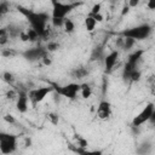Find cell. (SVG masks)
Returning <instances> with one entry per match:
<instances>
[{
	"label": "cell",
	"instance_id": "1",
	"mask_svg": "<svg viewBox=\"0 0 155 155\" xmlns=\"http://www.w3.org/2000/svg\"><path fill=\"white\" fill-rule=\"evenodd\" d=\"M17 10H18V12H21L27 18V21L30 23V27L40 35V38H42V39L47 38L48 30L46 29V23H47L48 18H50L47 13H45V12H35V11L25 8V7L21 6V5L17 6Z\"/></svg>",
	"mask_w": 155,
	"mask_h": 155
},
{
	"label": "cell",
	"instance_id": "2",
	"mask_svg": "<svg viewBox=\"0 0 155 155\" xmlns=\"http://www.w3.org/2000/svg\"><path fill=\"white\" fill-rule=\"evenodd\" d=\"M52 2V18H65L73 10L82 5V1L61 2L59 0H51Z\"/></svg>",
	"mask_w": 155,
	"mask_h": 155
},
{
	"label": "cell",
	"instance_id": "3",
	"mask_svg": "<svg viewBox=\"0 0 155 155\" xmlns=\"http://www.w3.org/2000/svg\"><path fill=\"white\" fill-rule=\"evenodd\" d=\"M151 30H153L151 25L140 24V25H137V27L125 29V30L120 31L117 35L124 36V38H131V39H134V40H144L150 35Z\"/></svg>",
	"mask_w": 155,
	"mask_h": 155
},
{
	"label": "cell",
	"instance_id": "4",
	"mask_svg": "<svg viewBox=\"0 0 155 155\" xmlns=\"http://www.w3.org/2000/svg\"><path fill=\"white\" fill-rule=\"evenodd\" d=\"M50 85L53 86V90L56 91V93L58 96H63L69 99H75L76 94L80 92V85L75 84V82H71V84H68L64 86H58L54 82H50Z\"/></svg>",
	"mask_w": 155,
	"mask_h": 155
},
{
	"label": "cell",
	"instance_id": "5",
	"mask_svg": "<svg viewBox=\"0 0 155 155\" xmlns=\"http://www.w3.org/2000/svg\"><path fill=\"white\" fill-rule=\"evenodd\" d=\"M17 148V136L10 133H1L0 134V151L4 155L11 154Z\"/></svg>",
	"mask_w": 155,
	"mask_h": 155
},
{
	"label": "cell",
	"instance_id": "6",
	"mask_svg": "<svg viewBox=\"0 0 155 155\" xmlns=\"http://www.w3.org/2000/svg\"><path fill=\"white\" fill-rule=\"evenodd\" d=\"M53 90V86L52 85H48L46 87H39V88H34V90H30L28 96H29V101L31 102V105L35 107L38 103L42 102L45 99V97L51 93Z\"/></svg>",
	"mask_w": 155,
	"mask_h": 155
},
{
	"label": "cell",
	"instance_id": "7",
	"mask_svg": "<svg viewBox=\"0 0 155 155\" xmlns=\"http://www.w3.org/2000/svg\"><path fill=\"white\" fill-rule=\"evenodd\" d=\"M154 109H155L154 104H153V103H148V104L142 109V111L134 116V119H133V121H132V126L139 127L140 125H143V124H145L147 121H149V119H150V116H151Z\"/></svg>",
	"mask_w": 155,
	"mask_h": 155
},
{
	"label": "cell",
	"instance_id": "8",
	"mask_svg": "<svg viewBox=\"0 0 155 155\" xmlns=\"http://www.w3.org/2000/svg\"><path fill=\"white\" fill-rule=\"evenodd\" d=\"M22 54L28 61H36V59H42L46 56V50H44L42 47H34L24 51Z\"/></svg>",
	"mask_w": 155,
	"mask_h": 155
},
{
	"label": "cell",
	"instance_id": "9",
	"mask_svg": "<svg viewBox=\"0 0 155 155\" xmlns=\"http://www.w3.org/2000/svg\"><path fill=\"white\" fill-rule=\"evenodd\" d=\"M28 99H29V96L25 90H21L18 91V96H17V110L19 113H25L28 110Z\"/></svg>",
	"mask_w": 155,
	"mask_h": 155
},
{
	"label": "cell",
	"instance_id": "10",
	"mask_svg": "<svg viewBox=\"0 0 155 155\" xmlns=\"http://www.w3.org/2000/svg\"><path fill=\"white\" fill-rule=\"evenodd\" d=\"M111 114V105L109 102L107 101H102L99 104H98V108H97V115L99 119L102 120H105L110 116Z\"/></svg>",
	"mask_w": 155,
	"mask_h": 155
},
{
	"label": "cell",
	"instance_id": "11",
	"mask_svg": "<svg viewBox=\"0 0 155 155\" xmlns=\"http://www.w3.org/2000/svg\"><path fill=\"white\" fill-rule=\"evenodd\" d=\"M117 58H119L117 51H111L109 54H107L104 57V64H105V71L107 73H110L114 69V67L117 62Z\"/></svg>",
	"mask_w": 155,
	"mask_h": 155
},
{
	"label": "cell",
	"instance_id": "12",
	"mask_svg": "<svg viewBox=\"0 0 155 155\" xmlns=\"http://www.w3.org/2000/svg\"><path fill=\"white\" fill-rule=\"evenodd\" d=\"M143 53H144V50H136L133 53H131V54L128 56V59H127V61H130V62H132V63L138 64V62L140 61V58H142Z\"/></svg>",
	"mask_w": 155,
	"mask_h": 155
},
{
	"label": "cell",
	"instance_id": "13",
	"mask_svg": "<svg viewBox=\"0 0 155 155\" xmlns=\"http://www.w3.org/2000/svg\"><path fill=\"white\" fill-rule=\"evenodd\" d=\"M87 69L86 68H82V67H80V68H75L73 71H71V75H73V78L74 79H84L86 75H87Z\"/></svg>",
	"mask_w": 155,
	"mask_h": 155
},
{
	"label": "cell",
	"instance_id": "14",
	"mask_svg": "<svg viewBox=\"0 0 155 155\" xmlns=\"http://www.w3.org/2000/svg\"><path fill=\"white\" fill-rule=\"evenodd\" d=\"M96 23H97V21L93 18L92 15H88V16L85 18V27H86V29H87L88 31H92V30L94 29Z\"/></svg>",
	"mask_w": 155,
	"mask_h": 155
},
{
	"label": "cell",
	"instance_id": "15",
	"mask_svg": "<svg viewBox=\"0 0 155 155\" xmlns=\"http://www.w3.org/2000/svg\"><path fill=\"white\" fill-rule=\"evenodd\" d=\"M80 92H81L82 98H85V99L88 98V97L91 96V93H92L91 87H90L88 84H82V85H80Z\"/></svg>",
	"mask_w": 155,
	"mask_h": 155
},
{
	"label": "cell",
	"instance_id": "16",
	"mask_svg": "<svg viewBox=\"0 0 155 155\" xmlns=\"http://www.w3.org/2000/svg\"><path fill=\"white\" fill-rule=\"evenodd\" d=\"M101 58H104L103 56V48L102 47H96L93 51H92V54H91V59L92 61H98Z\"/></svg>",
	"mask_w": 155,
	"mask_h": 155
},
{
	"label": "cell",
	"instance_id": "17",
	"mask_svg": "<svg viewBox=\"0 0 155 155\" xmlns=\"http://www.w3.org/2000/svg\"><path fill=\"white\" fill-rule=\"evenodd\" d=\"M8 39H10V34H8L7 29H6V28H2V29L0 30V45L4 46V45L8 41Z\"/></svg>",
	"mask_w": 155,
	"mask_h": 155
},
{
	"label": "cell",
	"instance_id": "18",
	"mask_svg": "<svg viewBox=\"0 0 155 155\" xmlns=\"http://www.w3.org/2000/svg\"><path fill=\"white\" fill-rule=\"evenodd\" d=\"M74 29H75L74 22H73L71 19H68V18H67V19L64 21V30H65L67 33H73Z\"/></svg>",
	"mask_w": 155,
	"mask_h": 155
},
{
	"label": "cell",
	"instance_id": "19",
	"mask_svg": "<svg viewBox=\"0 0 155 155\" xmlns=\"http://www.w3.org/2000/svg\"><path fill=\"white\" fill-rule=\"evenodd\" d=\"M8 11H10V4L4 0V1L1 2V5H0V15L4 16V15H6Z\"/></svg>",
	"mask_w": 155,
	"mask_h": 155
},
{
	"label": "cell",
	"instance_id": "20",
	"mask_svg": "<svg viewBox=\"0 0 155 155\" xmlns=\"http://www.w3.org/2000/svg\"><path fill=\"white\" fill-rule=\"evenodd\" d=\"M51 21H52V24H53V27H56V28H59V27L64 25V21H65V18H52Z\"/></svg>",
	"mask_w": 155,
	"mask_h": 155
},
{
	"label": "cell",
	"instance_id": "21",
	"mask_svg": "<svg viewBox=\"0 0 155 155\" xmlns=\"http://www.w3.org/2000/svg\"><path fill=\"white\" fill-rule=\"evenodd\" d=\"M2 78H4V81H6L7 84H12L13 82V75L11 74V73H8V71H6V73H4L2 74Z\"/></svg>",
	"mask_w": 155,
	"mask_h": 155
},
{
	"label": "cell",
	"instance_id": "22",
	"mask_svg": "<svg viewBox=\"0 0 155 155\" xmlns=\"http://www.w3.org/2000/svg\"><path fill=\"white\" fill-rule=\"evenodd\" d=\"M76 143H78V147H81V148H86L87 147V140L84 139L80 136H76Z\"/></svg>",
	"mask_w": 155,
	"mask_h": 155
},
{
	"label": "cell",
	"instance_id": "23",
	"mask_svg": "<svg viewBox=\"0 0 155 155\" xmlns=\"http://www.w3.org/2000/svg\"><path fill=\"white\" fill-rule=\"evenodd\" d=\"M139 79H140V71L136 69L131 75V81H139Z\"/></svg>",
	"mask_w": 155,
	"mask_h": 155
},
{
	"label": "cell",
	"instance_id": "24",
	"mask_svg": "<svg viewBox=\"0 0 155 155\" xmlns=\"http://www.w3.org/2000/svg\"><path fill=\"white\" fill-rule=\"evenodd\" d=\"M101 7H102L101 4H96V5H93V7H92V10H91V15L101 13Z\"/></svg>",
	"mask_w": 155,
	"mask_h": 155
},
{
	"label": "cell",
	"instance_id": "25",
	"mask_svg": "<svg viewBox=\"0 0 155 155\" xmlns=\"http://www.w3.org/2000/svg\"><path fill=\"white\" fill-rule=\"evenodd\" d=\"M57 48H58V44L57 42H48V45H47V50L48 51H54Z\"/></svg>",
	"mask_w": 155,
	"mask_h": 155
},
{
	"label": "cell",
	"instance_id": "26",
	"mask_svg": "<svg viewBox=\"0 0 155 155\" xmlns=\"http://www.w3.org/2000/svg\"><path fill=\"white\" fill-rule=\"evenodd\" d=\"M48 119H50V120H51V122H52V124H54V125L58 122V116H57L56 114H52V113H51V114H48Z\"/></svg>",
	"mask_w": 155,
	"mask_h": 155
},
{
	"label": "cell",
	"instance_id": "27",
	"mask_svg": "<svg viewBox=\"0 0 155 155\" xmlns=\"http://www.w3.org/2000/svg\"><path fill=\"white\" fill-rule=\"evenodd\" d=\"M13 54H16V52L12 51V50H4L2 51V56L4 57H10V56H13Z\"/></svg>",
	"mask_w": 155,
	"mask_h": 155
},
{
	"label": "cell",
	"instance_id": "28",
	"mask_svg": "<svg viewBox=\"0 0 155 155\" xmlns=\"http://www.w3.org/2000/svg\"><path fill=\"white\" fill-rule=\"evenodd\" d=\"M18 96V93H16V91H8L7 92V98L8 99H15Z\"/></svg>",
	"mask_w": 155,
	"mask_h": 155
},
{
	"label": "cell",
	"instance_id": "29",
	"mask_svg": "<svg viewBox=\"0 0 155 155\" xmlns=\"http://www.w3.org/2000/svg\"><path fill=\"white\" fill-rule=\"evenodd\" d=\"M139 4V0H128V6L130 7H136Z\"/></svg>",
	"mask_w": 155,
	"mask_h": 155
},
{
	"label": "cell",
	"instance_id": "30",
	"mask_svg": "<svg viewBox=\"0 0 155 155\" xmlns=\"http://www.w3.org/2000/svg\"><path fill=\"white\" fill-rule=\"evenodd\" d=\"M149 86H150V88L154 90V92H155V76H153V78L149 80Z\"/></svg>",
	"mask_w": 155,
	"mask_h": 155
},
{
	"label": "cell",
	"instance_id": "31",
	"mask_svg": "<svg viewBox=\"0 0 155 155\" xmlns=\"http://www.w3.org/2000/svg\"><path fill=\"white\" fill-rule=\"evenodd\" d=\"M90 15H91V13H90ZM92 16H93V18H94L97 22H102V21H103V16H102L101 13H97V15H92Z\"/></svg>",
	"mask_w": 155,
	"mask_h": 155
},
{
	"label": "cell",
	"instance_id": "32",
	"mask_svg": "<svg viewBox=\"0 0 155 155\" xmlns=\"http://www.w3.org/2000/svg\"><path fill=\"white\" fill-rule=\"evenodd\" d=\"M4 119H5V121H7V122H10V124H13V122H15V119H13L12 115H6Z\"/></svg>",
	"mask_w": 155,
	"mask_h": 155
},
{
	"label": "cell",
	"instance_id": "33",
	"mask_svg": "<svg viewBox=\"0 0 155 155\" xmlns=\"http://www.w3.org/2000/svg\"><path fill=\"white\" fill-rule=\"evenodd\" d=\"M148 7L150 10H155V0H148Z\"/></svg>",
	"mask_w": 155,
	"mask_h": 155
},
{
	"label": "cell",
	"instance_id": "34",
	"mask_svg": "<svg viewBox=\"0 0 155 155\" xmlns=\"http://www.w3.org/2000/svg\"><path fill=\"white\" fill-rule=\"evenodd\" d=\"M149 121L151 122V125H155V109H154V111H153V114H151V116H150Z\"/></svg>",
	"mask_w": 155,
	"mask_h": 155
},
{
	"label": "cell",
	"instance_id": "35",
	"mask_svg": "<svg viewBox=\"0 0 155 155\" xmlns=\"http://www.w3.org/2000/svg\"><path fill=\"white\" fill-rule=\"evenodd\" d=\"M42 61H44V63L46 64V65H48V64H51V61L47 58V56H45L44 58H42Z\"/></svg>",
	"mask_w": 155,
	"mask_h": 155
},
{
	"label": "cell",
	"instance_id": "36",
	"mask_svg": "<svg viewBox=\"0 0 155 155\" xmlns=\"http://www.w3.org/2000/svg\"><path fill=\"white\" fill-rule=\"evenodd\" d=\"M128 8H130V6H128V5H127V6H125V7L122 8V16H124L125 13H127V12H128Z\"/></svg>",
	"mask_w": 155,
	"mask_h": 155
},
{
	"label": "cell",
	"instance_id": "37",
	"mask_svg": "<svg viewBox=\"0 0 155 155\" xmlns=\"http://www.w3.org/2000/svg\"><path fill=\"white\" fill-rule=\"evenodd\" d=\"M110 1H111V2H113V4H114V2H115V1H116V0H110Z\"/></svg>",
	"mask_w": 155,
	"mask_h": 155
},
{
	"label": "cell",
	"instance_id": "38",
	"mask_svg": "<svg viewBox=\"0 0 155 155\" xmlns=\"http://www.w3.org/2000/svg\"><path fill=\"white\" fill-rule=\"evenodd\" d=\"M71 1H78V0H71Z\"/></svg>",
	"mask_w": 155,
	"mask_h": 155
}]
</instances>
